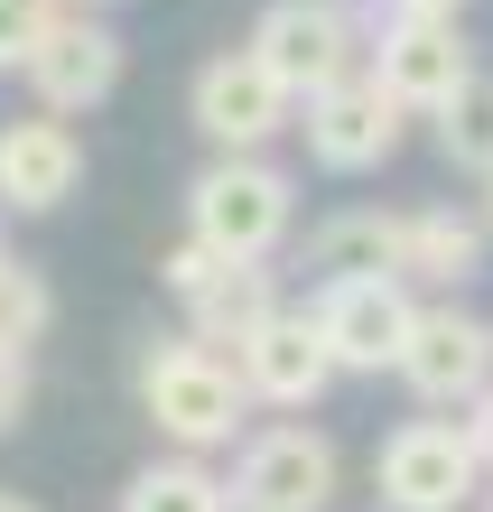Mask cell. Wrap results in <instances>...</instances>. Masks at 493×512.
<instances>
[{
  "label": "cell",
  "instance_id": "cell-1",
  "mask_svg": "<svg viewBox=\"0 0 493 512\" xmlns=\"http://www.w3.org/2000/svg\"><path fill=\"white\" fill-rule=\"evenodd\" d=\"M140 410L149 429L168 447H187V457H214V447L242 438V419H252V382L224 345L205 336H159L140 354Z\"/></svg>",
  "mask_w": 493,
  "mask_h": 512
},
{
  "label": "cell",
  "instance_id": "cell-2",
  "mask_svg": "<svg viewBox=\"0 0 493 512\" xmlns=\"http://www.w3.org/2000/svg\"><path fill=\"white\" fill-rule=\"evenodd\" d=\"M187 233L233 261H270L298 233V177L270 149H214L187 177Z\"/></svg>",
  "mask_w": 493,
  "mask_h": 512
},
{
  "label": "cell",
  "instance_id": "cell-3",
  "mask_svg": "<svg viewBox=\"0 0 493 512\" xmlns=\"http://www.w3.org/2000/svg\"><path fill=\"white\" fill-rule=\"evenodd\" d=\"M159 280H168L177 308H187V336L224 345V354H242L270 317H280V270H270V261H233V252L196 243V233H177V243H168Z\"/></svg>",
  "mask_w": 493,
  "mask_h": 512
},
{
  "label": "cell",
  "instance_id": "cell-4",
  "mask_svg": "<svg viewBox=\"0 0 493 512\" xmlns=\"http://www.w3.org/2000/svg\"><path fill=\"white\" fill-rule=\"evenodd\" d=\"M484 447L466 419H400L373 457V494L382 512H466L484 494Z\"/></svg>",
  "mask_w": 493,
  "mask_h": 512
},
{
  "label": "cell",
  "instance_id": "cell-5",
  "mask_svg": "<svg viewBox=\"0 0 493 512\" xmlns=\"http://www.w3.org/2000/svg\"><path fill=\"white\" fill-rule=\"evenodd\" d=\"M335 494H345V457H335L326 429L270 419V429L242 438V457H233V512H335Z\"/></svg>",
  "mask_w": 493,
  "mask_h": 512
},
{
  "label": "cell",
  "instance_id": "cell-6",
  "mask_svg": "<svg viewBox=\"0 0 493 512\" xmlns=\"http://www.w3.org/2000/svg\"><path fill=\"white\" fill-rule=\"evenodd\" d=\"M242 47H252V56L289 84L298 103L373 66V47H363V28L345 19V0H270V10L252 19V38H242Z\"/></svg>",
  "mask_w": 493,
  "mask_h": 512
},
{
  "label": "cell",
  "instance_id": "cell-7",
  "mask_svg": "<svg viewBox=\"0 0 493 512\" xmlns=\"http://www.w3.org/2000/svg\"><path fill=\"white\" fill-rule=\"evenodd\" d=\"M400 131H410V103H400L373 66L298 103V140H307V159H317L326 177H363V168H382L391 149H400Z\"/></svg>",
  "mask_w": 493,
  "mask_h": 512
},
{
  "label": "cell",
  "instance_id": "cell-8",
  "mask_svg": "<svg viewBox=\"0 0 493 512\" xmlns=\"http://www.w3.org/2000/svg\"><path fill=\"white\" fill-rule=\"evenodd\" d=\"M187 122L205 131V149H270L280 131H298V94L252 47H224V56H205L196 84H187Z\"/></svg>",
  "mask_w": 493,
  "mask_h": 512
},
{
  "label": "cell",
  "instance_id": "cell-9",
  "mask_svg": "<svg viewBox=\"0 0 493 512\" xmlns=\"http://www.w3.org/2000/svg\"><path fill=\"white\" fill-rule=\"evenodd\" d=\"M28 94H38V112H103L121 94V28L103 10H56L47 19V38L28 47Z\"/></svg>",
  "mask_w": 493,
  "mask_h": 512
},
{
  "label": "cell",
  "instance_id": "cell-10",
  "mask_svg": "<svg viewBox=\"0 0 493 512\" xmlns=\"http://www.w3.org/2000/svg\"><path fill=\"white\" fill-rule=\"evenodd\" d=\"M400 382L428 410H466L475 391H493V317L456 308V298H428L410 317V345H400Z\"/></svg>",
  "mask_w": 493,
  "mask_h": 512
},
{
  "label": "cell",
  "instance_id": "cell-11",
  "mask_svg": "<svg viewBox=\"0 0 493 512\" xmlns=\"http://www.w3.org/2000/svg\"><path fill=\"white\" fill-rule=\"evenodd\" d=\"M317 326H326V345H335V364L345 373H400V345H410V317H419V298L400 270H363V280H317Z\"/></svg>",
  "mask_w": 493,
  "mask_h": 512
},
{
  "label": "cell",
  "instance_id": "cell-12",
  "mask_svg": "<svg viewBox=\"0 0 493 512\" xmlns=\"http://www.w3.org/2000/svg\"><path fill=\"white\" fill-rule=\"evenodd\" d=\"M373 75H382L410 112H447L484 66H475V47H466V19L391 10V19H382V38H373Z\"/></svg>",
  "mask_w": 493,
  "mask_h": 512
},
{
  "label": "cell",
  "instance_id": "cell-13",
  "mask_svg": "<svg viewBox=\"0 0 493 512\" xmlns=\"http://www.w3.org/2000/svg\"><path fill=\"white\" fill-rule=\"evenodd\" d=\"M75 187H84V140L66 112L0 122V215H56Z\"/></svg>",
  "mask_w": 493,
  "mask_h": 512
},
{
  "label": "cell",
  "instance_id": "cell-14",
  "mask_svg": "<svg viewBox=\"0 0 493 512\" xmlns=\"http://www.w3.org/2000/svg\"><path fill=\"white\" fill-rule=\"evenodd\" d=\"M233 364H242V382H252V401H270V410H317L326 382L345 373L335 345H326V326H317V308H280Z\"/></svg>",
  "mask_w": 493,
  "mask_h": 512
},
{
  "label": "cell",
  "instance_id": "cell-15",
  "mask_svg": "<svg viewBox=\"0 0 493 512\" xmlns=\"http://www.w3.org/2000/svg\"><path fill=\"white\" fill-rule=\"evenodd\" d=\"M484 243H493L484 215H456V205H410V215H400V280L456 298V289L484 270Z\"/></svg>",
  "mask_w": 493,
  "mask_h": 512
},
{
  "label": "cell",
  "instance_id": "cell-16",
  "mask_svg": "<svg viewBox=\"0 0 493 512\" xmlns=\"http://www.w3.org/2000/svg\"><path fill=\"white\" fill-rule=\"evenodd\" d=\"M307 270L317 280H363V270H400V215L382 205H345L307 233Z\"/></svg>",
  "mask_w": 493,
  "mask_h": 512
},
{
  "label": "cell",
  "instance_id": "cell-17",
  "mask_svg": "<svg viewBox=\"0 0 493 512\" xmlns=\"http://www.w3.org/2000/svg\"><path fill=\"white\" fill-rule=\"evenodd\" d=\"M121 512H233V475H214L205 457H149L131 485H121Z\"/></svg>",
  "mask_w": 493,
  "mask_h": 512
},
{
  "label": "cell",
  "instance_id": "cell-18",
  "mask_svg": "<svg viewBox=\"0 0 493 512\" xmlns=\"http://www.w3.org/2000/svg\"><path fill=\"white\" fill-rule=\"evenodd\" d=\"M438 122V149H447V168H466V177H493V75H475L466 94H456L447 112H428Z\"/></svg>",
  "mask_w": 493,
  "mask_h": 512
},
{
  "label": "cell",
  "instance_id": "cell-19",
  "mask_svg": "<svg viewBox=\"0 0 493 512\" xmlns=\"http://www.w3.org/2000/svg\"><path fill=\"white\" fill-rule=\"evenodd\" d=\"M47 326H56V289H47V270L10 261V270H0V345H38Z\"/></svg>",
  "mask_w": 493,
  "mask_h": 512
},
{
  "label": "cell",
  "instance_id": "cell-20",
  "mask_svg": "<svg viewBox=\"0 0 493 512\" xmlns=\"http://www.w3.org/2000/svg\"><path fill=\"white\" fill-rule=\"evenodd\" d=\"M47 19H56V0H0V75L28 66V47L47 38Z\"/></svg>",
  "mask_w": 493,
  "mask_h": 512
},
{
  "label": "cell",
  "instance_id": "cell-21",
  "mask_svg": "<svg viewBox=\"0 0 493 512\" xmlns=\"http://www.w3.org/2000/svg\"><path fill=\"white\" fill-rule=\"evenodd\" d=\"M28 401H38V373H28V345H0V429H19Z\"/></svg>",
  "mask_w": 493,
  "mask_h": 512
},
{
  "label": "cell",
  "instance_id": "cell-22",
  "mask_svg": "<svg viewBox=\"0 0 493 512\" xmlns=\"http://www.w3.org/2000/svg\"><path fill=\"white\" fill-rule=\"evenodd\" d=\"M466 429H475V447H484V466H493V391H475V401H466Z\"/></svg>",
  "mask_w": 493,
  "mask_h": 512
},
{
  "label": "cell",
  "instance_id": "cell-23",
  "mask_svg": "<svg viewBox=\"0 0 493 512\" xmlns=\"http://www.w3.org/2000/svg\"><path fill=\"white\" fill-rule=\"evenodd\" d=\"M391 10H438V19H466V0H391Z\"/></svg>",
  "mask_w": 493,
  "mask_h": 512
},
{
  "label": "cell",
  "instance_id": "cell-24",
  "mask_svg": "<svg viewBox=\"0 0 493 512\" xmlns=\"http://www.w3.org/2000/svg\"><path fill=\"white\" fill-rule=\"evenodd\" d=\"M0 512H38V503H28V494H10V485H0Z\"/></svg>",
  "mask_w": 493,
  "mask_h": 512
},
{
  "label": "cell",
  "instance_id": "cell-25",
  "mask_svg": "<svg viewBox=\"0 0 493 512\" xmlns=\"http://www.w3.org/2000/svg\"><path fill=\"white\" fill-rule=\"evenodd\" d=\"M56 10H121V0H56Z\"/></svg>",
  "mask_w": 493,
  "mask_h": 512
},
{
  "label": "cell",
  "instance_id": "cell-26",
  "mask_svg": "<svg viewBox=\"0 0 493 512\" xmlns=\"http://www.w3.org/2000/svg\"><path fill=\"white\" fill-rule=\"evenodd\" d=\"M484 224H493V177H484Z\"/></svg>",
  "mask_w": 493,
  "mask_h": 512
},
{
  "label": "cell",
  "instance_id": "cell-27",
  "mask_svg": "<svg viewBox=\"0 0 493 512\" xmlns=\"http://www.w3.org/2000/svg\"><path fill=\"white\" fill-rule=\"evenodd\" d=\"M0 270H10V233H0Z\"/></svg>",
  "mask_w": 493,
  "mask_h": 512
},
{
  "label": "cell",
  "instance_id": "cell-28",
  "mask_svg": "<svg viewBox=\"0 0 493 512\" xmlns=\"http://www.w3.org/2000/svg\"><path fill=\"white\" fill-rule=\"evenodd\" d=\"M484 512H493V485H484Z\"/></svg>",
  "mask_w": 493,
  "mask_h": 512
}]
</instances>
